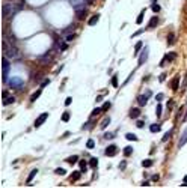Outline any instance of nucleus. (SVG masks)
I'll return each mask as SVG.
<instances>
[{"mask_svg":"<svg viewBox=\"0 0 187 188\" xmlns=\"http://www.w3.org/2000/svg\"><path fill=\"white\" fill-rule=\"evenodd\" d=\"M2 69H3V72H2V78H3L5 83H6V81H8V72H9V60H8L6 56L2 59Z\"/></svg>","mask_w":187,"mask_h":188,"instance_id":"nucleus-1","label":"nucleus"},{"mask_svg":"<svg viewBox=\"0 0 187 188\" xmlns=\"http://www.w3.org/2000/svg\"><path fill=\"white\" fill-rule=\"evenodd\" d=\"M74 9H76V14H77L79 20H85L86 18V5H76Z\"/></svg>","mask_w":187,"mask_h":188,"instance_id":"nucleus-2","label":"nucleus"},{"mask_svg":"<svg viewBox=\"0 0 187 188\" xmlns=\"http://www.w3.org/2000/svg\"><path fill=\"white\" fill-rule=\"evenodd\" d=\"M5 56L9 59H20V53H18V50H17L15 47H9L8 51L5 53Z\"/></svg>","mask_w":187,"mask_h":188,"instance_id":"nucleus-3","label":"nucleus"},{"mask_svg":"<svg viewBox=\"0 0 187 188\" xmlns=\"http://www.w3.org/2000/svg\"><path fill=\"white\" fill-rule=\"evenodd\" d=\"M11 11H12L11 3H5V5L2 6V17H3V18H8V17L11 15Z\"/></svg>","mask_w":187,"mask_h":188,"instance_id":"nucleus-4","label":"nucleus"},{"mask_svg":"<svg viewBox=\"0 0 187 188\" xmlns=\"http://www.w3.org/2000/svg\"><path fill=\"white\" fill-rule=\"evenodd\" d=\"M47 119H48V113H42V115H41V116H39V117L35 120V128H39V126H41V125H42L45 120H47Z\"/></svg>","mask_w":187,"mask_h":188,"instance_id":"nucleus-5","label":"nucleus"},{"mask_svg":"<svg viewBox=\"0 0 187 188\" xmlns=\"http://www.w3.org/2000/svg\"><path fill=\"white\" fill-rule=\"evenodd\" d=\"M116 152H118V146L116 145H110V146H107V149H106V155L107 157H113V155H116Z\"/></svg>","mask_w":187,"mask_h":188,"instance_id":"nucleus-6","label":"nucleus"},{"mask_svg":"<svg viewBox=\"0 0 187 188\" xmlns=\"http://www.w3.org/2000/svg\"><path fill=\"white\" fill-rule=\"evenodd\" d=\"M146 59H148V47H145L142 54H140V57H139V66L144 65L145 62H146Z\"/></svg>","mask_w":187,"mask_h":188,"instance_id":"nucleus-7","label":"nucleus"},{"mask_svg":"<svg viewBox=\"0 0 187 188\" xmlns=\"http://www.w3.org/2000/svg\"><path fill=\"white\" fill-rule=\"evenodd\" d=\"M171 87H172V90H178V87H180V75L173 77V80L171 81Z\"/></svg>","mask_w":187,"mask_h":188,"instance_id":"nucleus-8","label":"nucleus"},{"mask_svg":"<svg viewBox=\"0 0 187 188\" xmlns=\"http://www.w3.org/2000/svg\"><path fill=\"white\" fill-rule=\"evenodd\" d=\"M175 57H177V54H175V53H171V54H167L166 57H163L161 63H160V66H165V65H166V62H172Z\"/></svg>","mask_w":187,"mask_h":188,"instance_id":"nucleus-9","label":"nucleus"},{"mask_svg":"<svg viewBox=\"0 0 187 188\" xmlns=\"http://www.w3.org/2000/svg\"><path fill=\"white\" fill-rule=\"evenodd\" d=\"M157 24H158V17H152L149 23H148V29H155Z\"/></svg>","mask_w":187,"mask_h":188,"instance_id":"nucleus-10","label":"nucleus"},{"mask_svg":"<svg viewBox=\"0 0 187 188\" xmlns=\"http://www.w3.org/2000/svg\"><path fill=\"white\" fill-rule=\"evenodd\" d=\"M186 143H187V130H184L183 136H181V138H180V142H178V147H183Z\"/></svg>","mask_w":187,"mask_h":188,"instance_id":"nucleus-11","label":"nucleus"},{"mask_svg":"<svg viewBox=\"0 0 187 188\" xmlns=\"http://www.w3.org/2000/svg\"><path fill=\"white\" fill-rule=\"evenodd\" d=\"M146 101H148V96L146 95H140V96H137V104L142 107V105H146Z\"/></svg>","mask_w":187,"mask_h":188,"instance_id":"nucleus-12","label":"nucleus"},{"mask_svg":"<svg viewBox=\"0 0 187 188\" xmlns=\"http://www.w3.org/2000/svg\"><path fill=\"white\" fill-rule=\"evenodd\" d=\"M41 93H42V87H41V89H38L36 92H33V93H32V96H30V101H32V102H35L36 99H38V98L41 96Z\"/></svg>","mask_w":187,"mask_h":188,"instance_id":"nucleus-13","label":"nucleus"},{"mask_svg":"<svg viewBox=\"0 0 187 188\" xmlns=\"http://www.w3.org/2000/svg\"><path fill=\"white\" fill-rule=\"evenodd\" d=\"M98 20H100V15H98V14H95V15H92V17L89 18L88 24H89V26H94V24H97V23H98Z\"/></svg>","mask_w":187,"mask_h":188,"instance_id":"nucleus-14","label":"nucleus"},{"mask_svg":"<svg viewBox=\"0 0 187 188\" xmlns=\"http://www.w3.org/2000/svg\"><path fill=\"white\" fill-rule=\"evenodd\" d=\"M9 84H11L12 87H17V89H20V87L23 86V81H21V80H18V78H14L12 81H11V83H9Z\"/></svg>","mask_w":187,"mask_h":188,"instance_id":"nucleus-15","label":"nucleus"},{"mask_svg":"<svg viewBox=\"0 0 187 188\" xmlns=\"http://www.w3.org/2000/svg\"><path fill=\"white\" fill-rule=\"evenodd\" d=\"M139 116H140V110H139V109H131V110H130V117L137 119Z\"/></svg>","mask_w":187,"mask_h":188,"instance_id":"nucleus-16","label":"nucleus"},{"mask_svg":"<svg viewBox=\"0 0 187 188\" xmlns=\"http://www.w3.org/2000/svg\"><path fill=\"white\" fill-rule=\"evenodd\" d=\"M36 174H38V170H36V169H33V170L30 172V174H29V178H27V181H26V184H29V185H30V182L33 181V178H35Z\"/></svg>","mask_w":187,"mask_h":188,"instance_id":"nucleus-17","label":"nucleus"},{"mask_svg":"<svg viewBox=\"0 0 187 188\" xmlns=\"http://www.w3.org/2000/svg\"><path fill=\"white\" fill-rule=\"evenodd\" d=\"M65 161H66L68 164H76V163L79 161V157H77V155H72V157H68Z\"/></svg>","mask_w":187,"mask_h":188,"instance_id":"nucleus-18","label":"nucleus"},{"mask_svg":"<svg viewBox=\"0 0 187 188\" xmlns=\"http://www.w3.org/2000/svg\"><path fill=\"white\" fill-rule=\"evenodd\" d=\"M48 60H51V56H50V53H47L45 56H42V57L39 59V62H41L42 65H47V62H48Z\"/></svg>","mask_w":187,"mask_h":188,"instance_id":"nucleus-19","label":"nucleus"},{"mask_svg":"<svg viewBox=\"0 0 187 188\" xmlns=\"http://www.w3.org/2000/svg\"><path fill=\"white\" fill-rule=\"evenodd\" d=\"M12 102H15V98L14 96H8V98L3 99V105H9V104H12Z\"/></svg>","mask_w":187,"mask_h":188,"instance_id":"nucleus-20","label":"nucleus"},{"mask_svg":"<svg viewBox=\"0 0 187 188\" xmlns=\"http://www.w3.org/2000/svg\"><path fill=\"white\" fill-rule=\"evenodd\" d=\"M173 44H175V35L169 33L167 35V45H173Z\"/></svg>","mask_w":187,"mask_h":188,"instance_id":"nucleus-21","label":"nucleus"},{"mask_svg":"<svg viewBox=\"0 0 187 188\" xmlns=\"http://www.w3.org/2000/svg\"><path fill=\"white\" fill-rule=\"evenodd\" d=\"M79 166H80V169H82L80 172H82V173H85V172H86V161L80 159V161H79Z\"/></svg>","mask_w":187,"mask_h":188,"instance_id":"nucleus-22","label":"nucleus"},{"mask_svg":"<svg viewBox=\"0 0 187 188\" xmlns=\"http://www.w3.org/2000/svg\"><path fill=\"white\" fill-rule=\"evenodd\" d=\"M140 50H142V42H137L136 45H134V56H137V54L140 53Z\"/></svg>","mask_w":187,"mask_h":188,"instance_id":"nucleus-23","label":"nucleus"},{"mask_svg":"<svg viewBox=\"0 0 187 188\" xmlns=\"http://www.w3.org/2000/svg\"><path fill=\"white\" fill-rule=\"evenodd\" d=\"M131 153H133V147H131V146H127V147L124 149V155H125V157H130Z\"/></svg>","mask_w":187,"mask_h":188,"instance_id":"nucleus-24","label":"nucleus"},{"mask_svg":"<svg viewBox=\"0 0 187 188\" xmlns=\"http://www.w3.org/2000/svg\"><path fill=\"white\" fill-rule=\"evenodd\" d=\"M8 48H9V44H8L6 39H3V41H2V50H3V53H6Z\"/></svg>","mask_w":187,"mask_h":188,"instance_id":"nucleus-25","label":"nucleus"},{"mask_svg":"<svg viewBox=\"0 0 187 188\" xmlns=\"http://www.w3.org/2000/svg\"><path fill=\"white\" fill-rule=\"evenodd\" d=\"M89 166L92 167V169H97V166H98V159H97V158H91V161H89Z\"/></svg>","mask_w":187,"mask_h":188,"instance_id":"nucleus-26","label":"nucleus"},{"mask_svg":"<svg viewBox=\"0 0 187 188\" xmlns=\"http://www.w3.org/2000/svg\"><path fill=\"white\" fill-rule=\"evenodd\" d=\"M149 131H151V132H158V131H160V125H157V123L151 125V126H149Z\"/></svg>","mask_w":187,"mask_h":188,"instance_id":"nucleus-27","label":"nucleus"},{"mask_svg":"<svg viewBox=\"0 0 187 188\" xmlns=\"http://www.w3.org/2000/svg\"><path fill=\"white\" fill-rule=\"evenodd\" d=\"M65 39H66V42H72V41L76 39V33H70V35H66Z\"/></svg>","mask_w":187,"mask_h":188,"instance_id":"nucleus-28","label":"nucleus"},{"mask_svg":"<svg viewBox=\"0 0 187 188\" xmlns=\"http://www.w3.org/2000/svg\"><path fill=\"white\" fill-rule=\"evenodd\" d=\"M151 9H152V12H155V14H158L160 12V5H157V3H152V6H151Z\"/></svg>","mask_w":187,"mask_h":188,"instance_id":"nucleus-29","label":"nucleus"},{"mask_svg":"<svg viewBox=\"0 0 187 188\" xmlns=\"http://www.w3.org/2000/svg\"><path fill=\"white\" fill-rule=\"evenodd\" d=\"M172 132H173V130H171V131H167V132H166L165 136H163V142H167V140H169V138L172 137Z\"/></svg>","mask_w":187,"mask_h":188,"instance_id":"nucleus-30","label":"nucleus"},{"mask_svg":"<svg viewBox=\"0 0 187 188\" xmlns=\"http://www.w3.org/2000/svg\"><path fill=\"white\" fill-rule=\"evenodd\" d=\"M54 173L59 174V176H64V174L66 173V170H65V169H62V167H59V169H56V170H54Z\"/></svg>","mask_w":187,"mask_h":188,"instance_id":"nucleus-31","label":"nucleus"},{"mask_svg":"<svg viewBox=\"0 0 187 188\" xmlns=\"http://www.w3.org/2000/svg\"><path fill=\"white\" fill-rule=\"evenodd\" d=\"M144 15H145V11H142V12L139 14V17H137V20H136L137 24H142V21H144Z\"/></svg>","mask_w":187,"mask_h":188,"instance_id":"nucleus-32","label":"nucleus"},{"mask_svg":"<svg viewBox=\"0 0 187 188\" xmlns=\"http://www.w3.org/2000/svg\"><path fill=\"white\" fill-rule=\"evenodd\" d=\"M125 138H127V140H130V142H133V140L136 142V140H137V137L134 136V134H131V132H128V134L125 136Z\"/></svg>","mask_w":187,"mask_h":188,"instance_id":"nucleus-33","label":"nucleus"},{"mask_svg":"<svg viewBox=\"0 0 187 188\" xmlns=\"http://www.w3.org/2000/svg\"><path fill=\"white\" fill-rule=\"evenodd\" d=\"M80 174H82V172H76V173H72V174H71V181H72V182L77 181V179L80 178Z\"/></svg>","mask_w":187,"mask_h":188,"instance_id":"nucleus-34","label":"nucleus"},{"mask_svg":"<svg viewBox=\"0 0 187 188\" xmlns=\"http://www.w3.org/2000/svg\"><path fill=\"white\" fill-rule=\"evenodd\" d=\"M110 123V117H106L104 120H103V123H101V128L104 130V128H107V125Z\"/></svg>","mask_w":187,"mask_h":188,"instance_id":"nucleus-35","label":"nucleus"},{"mask_svg":"<svg viewBox=\"0 0 187 188\" xmlns=\"http://www.w3.org/2000/svg\"><path fill=\"white\" fill-rule=\"evenodd\" d=\"M70 117H71V115H70L68 111H65L64 115H62V120H64V122H68V120H70Z\"/></svg>","mask_w":187,"mask_h":188,"instance_id":"nucleus-36","label":"nucleus"},{"mask_svg":"<svg viewBox=\"0 0 187 188\" xmlns=\"http://www.w3.org/2000/svg\"><path fill=\"white\" fill-rule=\"evenodd\" d=\"M142 166H144V167H151L152 166V161H151V159H144V161H142Z\"/></svg>","mask_w":187,"mask_h":188,"instance_id":"nucleus-37","label":"nucleus"},{"mask_svg":"<svg viewBox=\"0 0 187 188\" xmlns=\"http://www.w3.org/2000/svg\"><path fill=\"white\" fill-rule=\"evenodd\" d=\"M86 146H88V149H92L94 146H95V142H94L92 138H89V140H88V143H86Z\"/></svg>","mask_w":187,"mask_h":188,"instance_id":"nucleus-38","label":"nucleus"},{"mask_svg":"<svg viewBox=\"0 0 187 188\" xmlns=\"http://www.w3.org/2000/svg\"><path fill=\"white\" fill-rule=\"evenodd\" d=\"M161 111H163V109H161V105L158 104L157 109H155V115H157V117H160V116H161Z\"/></svg>","mask_w":187,"mask_h":188,"instance_id":"nucleus-39","label":"nucleus"},{"mask_svg":"<svg viewBox=\"0 0 187 188\" xmlns=\"http://www.w3.org/2000/svg\"><path fill=\"white\" fill-rule=\"evenodd\" d=\"M112 86H113V87H118V77H116V75H113V77H112Z\"/></svg>","mask_w":187,"mask_h":188,"instance_id":"nucleus-40","label":"nucleus"},{"mask_svg":"<svg viewBox=\"0 0 187 188\" xmlns=\"http://www.w3.org/2000/svg\"><path fill=\"white\" fill-rule=\"evenodd\" d=\"M110 105H112L110 102H104V104H103V107H101V109H103V111H106V110H109V109H110Z\"/></svg>","mask_w":187,"mask_h":188,"instance_id":"nucleus-41","label":"nucleus"},{"mask_svg":"<svg viewBox=\"0 0 187 188\" xmlns=\"http://www.w3.org/2000/svg\"><path fill=\"white\" fill-rule=\"evenodd\" d=\"M101 111H103V109H94V110H92V116H97V115H100Z\"/></svg>","mask_w":187,"mask_h":188,"instance_id":"nucleus-42","label":"nucleus"},{"mask_svg":"<svg viewBox=\"0 0 187 188\" xmlns=\"http://www.w3.org/2000/svg\"><path fill=\"white\" fill-rule=\"evenodd\" d=\"M136 125H137V128H144V126H145V122H142V120H137Z\"/></svg>","mask_w":187,"mask_h":188,"instance_id":"nucleus-43","label":"nucleus"},{"mask_svg":"<svg viewBox=\"0 0 187 188\" xmlns=\"http://www.w3.org/2000/svg\"><path fill=\"white\" fill-rule=\"evenodd\" d=\"M125 167H127V163H125V161H122V163H119V169H121V170H124Z\"/></svg>","mask_w":187,"mask_h":188,"instance_id":"nucleus-44","label":"nucleus"},{"mask_svg":"<svg viewBox=\"0 0 187 188\" xmlns=\"http://www.w3.org/2000/svg\"><path fill=\"white\" fill-rule=\"evenodd\" d=\"M59 48H60V51H64V50H66V44H59Z\"/></svg>","mask_w":187,"mask_h":188,"instance_id":"nucleus-45","label":"nucleus"},{"mask_svg":"<svg viewBox=\"0 0 187 188\" xmlns=\"http://www.w3.org/2000/svg\"><path fill=\"white\" fill-rule=\"evenodd\" d=\"M8 96H9V93H8V90H3V92H2V98L5 99V98H8Z\"/></svg>","mask_w":187,"mask_h":188,"instance_id":"nucleus-46","label":"nucleus"},{"mask_svg":"<svg viewBox=\"0 0 187 188\" xmlns=\"http://www.w3.org/2000/svg\"><path fill=\"white\" fill-rule=\"evenodd\" d=\"M104 137H106V138H107V140H109V138H113V137H115V136H113V132H107V134H106Z\"/></svg>","mask_w":187,"mask_h":188,"instance_id":"nucleus-47","label":"nucleus"},{"mask_svg":"<svg viewBox=\"0 0 187 188\" xmlns=\"http://www.w3.org/2000/svg\"><path fill=\"white\" fill-rule=\"evenodd\" d=\"M163 96H165L163 93H158L157 96H155V99H157V101H161V99H163Z\"/></svg>","mask_w":187,"mask_h":188,"instance_id":"nucleus-48","label":"nucleus"},{"mask_svg":"<svg viewBox=\"0 0 187 188\" xmlns=\"http://www.w3.org/2000/svg\"><path fill=\"white\" fill-rule=\"evenodd\" d=\"M47 84H50V80H44V81H42V84H41V87L47 86Z\"/></svg>","mask_w":187,"mask_h":188,"instance_id":"nucleus-49","label":"nucleus"},{"mask_svg":"<svg viewBox=\"0 0 187 188\" xmlns=\"http://www.w3.org/2000/svg\"><path fill=\"white\" fill-rule=\"evenodd\" d=\"M72 102V98H66V101H65V105H70Z\"/></svg>","mask_w":187,"mask_h":188,"instance_id":"nucleus-50","label":"nucleus"},{"mask_svg":"<svg viewBox=\"0 0 187 188\" xmlns=\"http://www.w3.org/2000/svg\"><path fill=\"white\" fill-rule=\"evenodd\" d=\"M158 179H160V176H158V174H154V176H152V181H154V182L158 181Z\"/></svg>","mask_w":187,"mask_h":188,"instance_id":"nucleus-51","label":"nucleus"},{"mask_svg":"<svg viewBox=\"0 0 187 188\" xmlns=\"http://www.w3.org/2000/svg\"><path fill=\"white\" fill-rule=\"evenodd\" d=\"M140 185H142V187H148V185H149V182H148V181H144Z\"/></svg>","mask_w":187,"mask_h":188,"instance_id":"nucleus-52","label":"nucleus"},{"mask_svg":"<svg viewBox=\"0 0 187 188\" xmlns=\"http://www.w3.org/2000/svg\"><path fill=\"white\" fill-rule=\"evenodd\" d=\"M165 78H166V74H161L160 75V81H165Z\"/></svg>","mask_w":187,"mask_h":188,"instance_id":"nucleus-53","label":"nucleus"},{"mask_svg":"<svg viewBox=\"0 0 187 188\" xmlns=\"http://www.w3.org/2000/svg\"><path fill=\"white\" fill-rule=\"evenodd\" d=\"M167 107H169V109H172V107H173V101H169V102H167Z\"/></svg>","mask_w":187,"mask_h":188,"instance_id":"nucleus-54","label":"nucleus"},{"mask_svg":"<svg viewBox=\"0 0 187 188\" xmlns=\"http://www.w3.org/2000/svg\"><path fill=\"white\" fill-rule=\"evenodd\" d=\"M68 136H70V132L66 131V132H64V136H62V137H64V138H66V137H68Z\"/></svg>","mask_w":187,"mask_h":188,"instance_id":"nucleus-55","label":"nucleus"},{"mask_svg":"<svg viewBox=\"0 0 187 188\" xmlns=\"http://www.w3.org/2000/svg\"><path fill=\"white\" fill-rule=\"evenodd\" d=\"M85 2H86L88 5H92V3H94V0H85Z\"/></svg>","mask_w":187,"mask_h":188,"instance_id":"nucleus-56","label":"nucleus"},{"mask_svg":"<svg viewBox=\"0 0 187 188\" xmlns=\"http://www.w3.org/2000/svg\"><path fill=\"white\" fill-rule=\"evenodd\" d=\"M184 182H187V176H186V178H184Z\"/></svg>","mask_w":187,"mask_h":188,"instance_id":"nucleus-57","label":"nucleus"}]
</instances>
